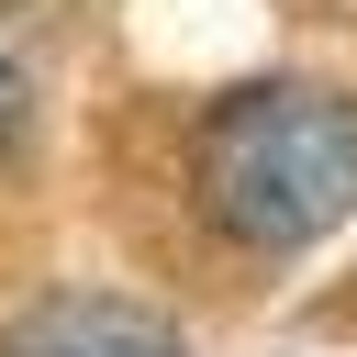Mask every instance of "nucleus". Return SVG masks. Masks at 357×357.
Instances as JSON below:
<instances>
[{
    "mask_svg": "<svg viewBox=\"0 0 357 357\" xmlns=\"http://www.w3.org/2000/svg\"><path fill=\"white\" fill-rule=\"evenodd\" d=\"M190 201L245 257H301L357 212V100L324 78H245L190 123Z\"/></svg>",
    "mask_w": 357,
    "mask_h": 357,
    "instance_id": "1",
    "label": "nucleus"
},
{
    "mask_svg": "<svg viewBox=\"0 0 357 357\" xmlns=\"http://www.w3.org/2000/svg\"><path fill=\"white\" fill-rule=\"evenodd\" d=\"M0 357H190L167 312L123 301V290H45L0 324Z\"/></svg>",
    "mask_w": 357,
    "mask_h": 357,
    "instance_id": "2",
    "label": "nucleus"
},
{
    "mask_svg": "<svg viewBox=\"0 0 357 357\" xmlns=\"http://www.w3.org/2000/svg\"><path fill=\"white\" fill-rule=\"evenodd\" d=\"M22 112H33V78L0 56V156H11V134H22Z\"/></svg>",
    "mask_w": 357,
    "mask_h": 357,
    "instance_id": "3",
    "label": "nucleus"
}]
</instances>
